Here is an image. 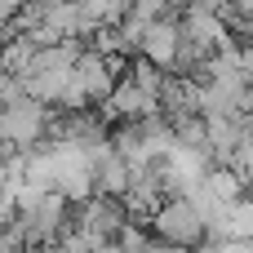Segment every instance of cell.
<instances>
[{"label":"cell","mask_w":253,"mask_h":253,"mask_svg":"<svg viewBox=\"0 0 253 253\" xmlns=\"http://www.w3.org/2000/svg\"><path fill=\"white\" fill-rule=\"evenodd\" d=\"M160 227H165V236H178V240L187 236V240H191V236L200 231V218H196L187 205H178L173 213H165V218H160Z\"/></svg>","instance_id":"1"}]
</instances>
